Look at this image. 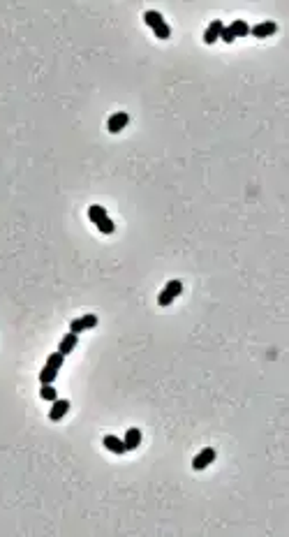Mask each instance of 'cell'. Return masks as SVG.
Listing matches in <instances>:
<instances>
[{
  "label": "cell",
  "mask_w": 289,
  "mask_h": 537,
  "mask_svg": "<svg viewBox=\"0 0 289 537\" xmlns=\"http://www.w3.org/2000/svg\"><path fill=\"white\" fill-rule=\"evenodd\" d=\"M40 398H44V401H51L54 403L56 398H58V394H56V389L51 385H42V389H40Z\"/></svg>",
  "instance_id": "cell-16"
},
{
  "label": "cell",
  "mask_w": 289,
  "mask_h": 537,
  "mask_svg": "<svg viewBox=\"0 0 289 537\" xmlns=\"http://www.w3.org/2000/svg\"><path fill=\"white\" fill-rule=\"evenodd\" d=\"M56 375H58V371L44 364V368L40 371V382H42V385H51V382L56 380Z\"/></svg>",
  "instance_id": "cell-14"
},
{
  "label": "cell",
  "mask_w": 289,
  "mask_h": 537,
  "mask_svg": "<svg viewBox=\"0 0 289 537\" xmlns=\"http://www.w3.org/2000/svg\"><path fill=\"white\" fill-rule=\"evenodd\" d=\"M123 442H125V449H127V452H130V449H137V447L141 445V431L139 428H130V431L125 433Z\"/></svg>",
  "instance_id": "cell-10"
},
{
  "label": "cell",
  "mask_w": 289,
  "mask_h": 537,
  "mask_svg": "<svg viewBox=\"0 0 289 537\" xmlns=\"http://www.w3.org/2000/svg\"><path fill=\"white\" fill-rule=\"evenodd\" d=\"M67 410H70V401H67V398H56L51 410H49V419L51 422H60V419L67 415Z\"/></svg>",
  "instance_id": "cell-5"
},
{
  "label": "cell",
  "mask_w": 289,
  "mask_h": 537,
  "mask_svg": "<svg viewBox=\"0 0 289 537\" xmlns=\"http://www.w3.org/2000/svg\"><path fill=\"white\" fill-rule=\"evenodd\" d=\"M63 362H65V354H60V352H54V354H49V359H46V366H51V368H56V371H60Z\"/></svg>",
  "instance_id": "cell-15"
},
{
  "label": "cell",
  "mask_w": 289,
  "mask_h": 537,
  "mask_svg": "<svg viewBox=\"0 0 289 537\" xmlns=\"http://www.w3.org/2000/svg\"><path fill=\"white\" fill-rule=\"evenodd\" d=\"M127 123H130V116L125 114V111H118V114H114L109 118V123H107V127H109V132L111 135H118L120 130H123L125 125H127Z\"/></svg>",
  "instance_id": "cell-6"
},
{
  "label": "cell",
  "mask_w": 289,
  "mask_h": 537,
  "mask_svg": "<svg viewBox=\"0 0 289 537\" xmlns=\"http://www.w3.org/2000/svg\"><path fill=\"white\" fill-rule=\"evenodd\" d=\"M76 343H79V334H72V331H70L67 336H63V341L58 343V352L67 356V354H70V352L76 347Z\"/></svg>",
  "instance_id": "cell-8"
},
{
  "label": "cell",
  "mask_w": 289,
  "mask_h": 537,
  "mask_svg": "<svg viewBox=\"0 0 289 537\" xmlns=\"http://www.w3.org/2000/svg\"><path fill=\"white\" fill-rule=\"evenodd\" d=\"M213 461H215V449L213 447H206V449H201V452L195 456L192 468H195V470H204V468H208Z\"/></svg>",
  "instance_id": "cell-4"
},
{
  "label": "cell",
  "mask_w": 289,
  "mask_h": 537,
  "mask_svg": "<svg viewBox=\"0 0 289 537\" xmlns=\"http://www.w3.org/2000/svg\"><path fill=\"white\" fill-rule=\"evenodd\" d=\"M180 292H183V283H180V280H169V283L165 285V290L160 292L157 303H160V306H169V303L174 301Z\"/></svg>",
  "instance_id": "cell-2"
},
{
  "label": "cell",
  "mask_w": 289,
  "mask_h": 537,
  "mask_svg": "<svg viewBox=\"0 0 289 537\" xmlns=\"http://www.w3.org/2000/svg\"><path fill=\"white\" fill-rule=\"evenodd\" d=\"M104 447L109 449V452H114V454H125L127 449H125V442L120 440V438H116V436H104Z\"/></svg>",
  "instance_id": "cell-11"
},
{
  "label": "cell",
  "mask_w": 289,
  "mask_h": 537,
  "mask_svg": "<svg viewBox=\"0 0 289 537\" xmlns=\"http://www.w3.org/2000/svg\"><path fill=\"white\" fill-rule=\"evenodd\" d=\"M144 21L150 25V28H157L160 23H165L162 14H160V12H155V10H148V12H146V14H144Z\"/></svg>",
  "instance_id": "cell-13"
},
{
  "label": "cell",
  "mask_w": 289,
  "mask_h": 537,
  "mask_svg": "<svg viewBox=\"0 0 289 537\" xmlns=\"http://www.w3.org/2000/svg\"><path fill=\"white\" fill-rule=\"evenodd\" d=\"M153 33H155V37H160V40H167V37L171 35V31H169V25H167V23H160L157 28H153Z\"/></svg>",
  "instance_id": "cell-17"
},
{
  "label": "cell",
  "mask_w": 289,
  "mask_h": 537,
  "mask_svg": "<svg viewBox=\"0 0 289 537\" xmlns=\"http://www.w3.org/2000/svg\"><path fill=\"white\" fill-rule=\"evenodd\" d=\"M88 218L95 222V225H97V229H100L102 234H114V229H116L114 220L107 216V211L102 209V206H97V204L90 206V209H88Z\"/></svg>",
  "instance_id": "cell-1"
},
{
  "label": "cell",
  "mask_w": 289,
  "mask_h": 537,
  "mask_svg": "<svg viewBox=\"0 0 289 537\" xmlns=\"http://www.w3.org/2000/svg\"><path fill=\"white\" fill-rule=\"evenodd\" d=\"M220 37H222V40L227 42V44H231V42L236 40V37L231 35V31H229V28H227V25H224V28H222V33H220Z\"/></svg>",
  "instance_id": "cell-18"
},
{
  "label": "cell",
  "mask_w": 289,
  "mask_h": 537,
  "mask_svg": "<svg viewBox=\"0 0 289 537\" xmlns=\"http://www.w3.org/2000/svg\"><path fill=\"white\" fill-rule=\"evenodd\" d=\"M222 28H224L222 21H211V25L206 28V33H204V42H206V44H213V42L220 37Z\"/></svg>",
  "instance_id": "cell-9"
},
{
  "label": "cell",
  "mask_w": 289,
  "mask_h": 537,
  "mask_svg": "<svg viewBox=\"0 0 289 537\" xmlns=\"http://www.w3.org/2000/svg\"><path fill=\"white\" fill-rule=\"evenodd\" d=\"M93 326H97V315H84V317L72 320L70 331L72 334H81V331H86V329H93Z\"/></svg>",
  "instance_id": "cell-3"
},
{
  "label": "cell",
  "mask_w": 289,
  "mask_h": 537,
  "mask_svg": "<svg viewBox=\"0 0 289 537\" xmlns=\"http://www.w3.org/2000/svg\"><path fill=\"white\" fill-rule=\"evenodd\" d=\"M275 31H278V25H275L273 21H264V23H257V25L250 28V33H252L254 37H269V35H273Z\"/></svg>",
  "instance_id": "cell-7"
},
{
  "label": "cell",
  "mask_w": 289,
  "mask_h": 537,
  "mask_svg": "<svg viewBox=\"0 0 289 537\" xmlns=\"http://www.w3.org/2000/svg\"><path fill=\"white\" fill-rule=\"evenodd\" d=\"M227 28L231 31V35H234V37H245V35H250V25L245 23V21H241V19H239V21H234L231 25H227Z\"/></svg>",
  "instance_id": "cell-12"
}]
</instances>
